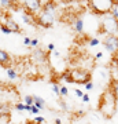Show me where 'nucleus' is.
<instances>
[{
    "label": "nucleus",
    "instance_id": "f257e3e1",
    "mask_svg": "<svg viewBox=\"0 0 118 124\" xmlns=\"http://www.w3.org/2000/svg\"><path fill=\"white\" fill-rule=\"evenodd\" d=\"M56 8L58 4L55 1H44V7L41 10V13L36 15L37 25L41 28H52L58 17Z\"/></svg>",
    "mask_w": 118,
    "mask_h": 124
},
{
    "label": "nucleus",
    "instance_id": "f03ea898",
    "mask_svg": "<svg viewBox=\"0 0 118 124\" xmlns=\"http://www.w3.org/2000/svg\"><path fill=\"white\" fill-rule=\"evenodd\" d=\"M97 109L106 119H110L115 115V112H117V97L109 88L100 95Z\"/></svg>",
    "mask_w": 118,
    "mask_h": 124
},
{
    "label": "nucleus",
    "instance_id": "7ed1b4c3",
    "mask_svg": "<svg viewBox=\"0 0 118 124\" xmlns=\"http://www.w3.org/2000/svg\"><path fill=\"white\" fill-rule=\"evenodd\" d=\"M88 7L91 8L93 14L104 17L113 11V8L115 7V1H113V0H92L88 3Z\"/></svg>",
    "mask_w": 118,
    "mask_h": 124
},
{
    "label": "nucleus",
    "instance_id": "20e7f679",
    "mask_svg": "<svg viewBox=\"0 0 118 124\" xmlns=\"http://www.w3.org/2000/svg\"><path fill=\"white\" fill-rule=\"evenodd\" d=\"M99 33L106 36H113L118 33V19L107 14L104 17L100 18V23H99Z\"/></svg>",
    "mask_w": 118,
    "mask_h": 124
},
{
    "label": "nucleus",
    "instance_id": "39448f33",
    "mask_svg": "<svg viewBox=\"0 0 118 124\" xmlns=\"http://www.w3.org/2000/svg\"><path fill=\"white\" fill-rule=\"evenodd\" d=\"M70 70H71V77L74 80V83L85 85L91 81L92 76L85 68H73V69H70Z\"/></svg>",
    "mask_w": 118,
    "mask_h": 124
},
{
    "label": "nucleus",
    "instance_id": "423d86ee",
    "mask_svg": "<svg viewBox=\"0 0 118 124\" xmlns=\"http://www.w3.org/2000/svg\"><path fill=\"white\" fill-rule=\"evenodd\" d=\"M103 46H104V48L107 53H110L111 55H117L118 54V35L104 36Z\"/></svg>",
    "mask_w": 118,
    "mask_h": 124
},
{
    "label": "nucleus",
    "instance_id": "0eeeda50",
    "mask_svg": "<svg viewBox=\"0 0 118 124\" xmlns=\"http://www.w3.org/2000/svg\"><path fill=\"white\" fill-rule=\"evenodd\" d=\"M22 7L25 10H28L29 13L37 15V14L41 13V10L44 7V3L40 1V0H28V1H23L22 3Z\"/></svg>",
    "mask_w": 118,
    "mask_h": 124
},
{
    "label": "nucleus",
    "instance_id": "6e6552de",
    "mask_svg": "<svg viewBox=\"0 0 118 124\" xmlns=\"http://www.w3.org/2000/svg\"><path fill=\"white\" fill-rule=\"evenodd\" d=\"M22 21L25 23H28V25H35V23H37V21H36V15L35 14L29 13L28 10H22Z\"/></svg>",
    "mask_w": 118,
    "mask_h": 124
},
{
    "label": "nucleus",
    "instance_id": "1a4fd4ad",
    "mask_svg": "<svg viewBox=\"0 0 118 124\" xmlns=\"http://www.w3.org/2000/svg\"><path fill=\"white\" fill-rule=\"evenodd\" d=\"M32 57H33V59H35L36 62H39V63H41V62H45L47 61V53L45 51H43L41 48H36L33 53H32Z\"/></svg>",
    "mask_w": 118,
    "mask_h": 124
},
{
    "label": "nucleus",
    "instance_id": "9d476101",
    "mask_svg": "<svg viewBox=\"0 0 118 124\" xmlns=\"http://www.w3.org/2000/svg\"><path fill=\"white\" fill-rule=\"evenodd\" d=\"M10 62H11L10 54L7 51H4V50H1L0 51V63H1V66L4 69H7V68H10Z\"/></svg>",
    "mask_w": 118,
    "mask_h": 124
},
{
    "label": "nucleus",
    "instance_id": "9b49d317",
    "mask_svg": "<svg viewBox=\"0 0 118 124\" xmlns=\"http://www.w3.org/2000/svg\"><path fill=\"white\" fill-rule=\"evenodd\" d=\"M3 23H6V25L11 29V32H13V33H14V32H17V33H21V32H22L21 31V26H19V25H18L14 19H11L10 17L6 18V22H3Z\"/></svg>",
    "mask_w": 118,
    "mask_h": 124
},
{
    "label": "nucleus",
    "instance_id": "f8f14e48",
    "mask_svg": "<svg viewBox=\"0 0 118 124\" xmlns=\"http://www.w3.org/2000/svg\"><path fill=\"white\" fill-rule=\"evenodd\" d=\"M71 23H73V29H74L77 33H84V19L83 18L77 17Z\"/></svg>",
    "mask_w": 118,
    "mask_h": 124
},
{
    "label": "nucleus",
    "instance_id": "ddd939ff",
    "mask_svg": "<svg viewBox=\"0 0 118 124\" xmlns=\"http://www.w3.org/2000/svg\"><path fill=\"white\" fill-rule=\"evenodd\" d=\"M109 90L118 98V79H111L110 85H109Z\"/></svg>",
    "mask_w": 118,
    "mask_h": 124
},
{
    "label": "nucleus",
    "instance_id": "4468645a",
    "mask_svg": "<svg viewBox=\"0 0 118 124\" xmlns=\"http://www.w3.org/2000/svg\"><path fill=\"white\" fill-rule=\"evenodd\" d=\"M61 80H65L66 83H74V80H73V77H71V70L70 69H67V70H65L63 73L61 75Z\"/></svg>",
    "mask_w": 118,
    "mask_h": 124
},
{
    "label": "nucleus",
    "instance_id": "2eb2a0df",
    "mask_svg": "<svg viewBox=\"0 0 118 124\" xmlns=\"http://www.w3.org/2000/svg\"><path fill=\"white\" fill-rule=\"evenodd\" d=\"M6 75H7V77H8L10 80H17L18 79V72L11 66L6 69Z\"/></svg>",
    "mask_w": 118,
    "mask_h": 124
},
{
    "label": "nucleus",
    "instance_id": "dca6fc26",
    "mask_svg": "<svg viewBox=\"0 0 118 124\" xmlns=\"http://www.w3.org/2000/svg\"><path fill=\"white\" fill-rule=\"evenodd\" d=\"M35 106L39 108L40 110H43V109H45V101H44L41 97L35 95Z\"/></svg>",
    "mask_w": 118,
    "mask_h": 124
},
{
    "label": "nucleus",
    "instance_id": "f3484780",
    "mask_svg": "<svg viewBox=\"0 0 118 124\" xmlns=\"http://www.w3.org/2000/svg\"><path fill=\"white\" fill-rule=\"evenodd\" d=\"M10 103H4L1 102L0 103V115H10Z\"/></svg>",
    "mask_w": 118,
    "mask_h": 124
},
{
    "label": "nucleus",
    "instance_id": "a211bd4d",
    "mask_svg": "<svg viewBox=\"0 0 118 124\" xmlns=\"http://www.w3.org/2000/svg\"><path fill=\"white\" fill-rule=\"evenodd\" d=\"M14 6V3L13 1H10V0H1L0 1V7H1V11H4V8L6 10H8L10 7H13Z\"/></svg>",
    "mask_w": 118,
    "mask_h": 124
},
{
    "label": "nucleus",
    "instance_id": "6ab92c4d",
    "mask_svg": "<svg viewBox=\"0 0 118 124\" xmlns=\"http://www.w3.org/2000/svg\"><path fill=\"white\" fill-rule=\"evenodd\" d=\"M23 103L28 106H33L35 105V95H26L23 98Z\"/></svg>",
    "mask_w": 118,
    "mask_h": 124
},
{
    "label": "nucleus",
    "instance_id": "aec40b11",
    "mask_svg": "<svg viewBox=\"0 0 118 124\" xmlns=\"http://www.w3.org/2000/svg\"><path fill=\"white\" fill-rule=\"evenodd\" d=\"M59 106H61V109H62L63 112H69V110H70V106L67 105V102L63 101L62 98H59Z\"/></svg>",
    "mask_w": 118,
    "mask_h": 124
},
{
    "label": "nucleus",
    "instance_id": "412c9836",
    "mask_svg": "<svg viewBox=\"0 0 118 124\" xmlns=\"http://www.w3.org/2000/svg\"><path fill=\"white\" fill-rule=\"evenodd\" d=\"M52 91L55 95H58V97L61 98V85L58 84V83H55V81H52Z\"/></svg>",
    "mask_w": 118,
    "mask_h": 124
},
{
    "label": "nucleus",
    "instance_id": "4be33fe9",
    "mask_svg": "<svg viewBox=\"0 0 118 124\" xmlns=\"http://www.w3.org/2000/svg\"><path fill=\"white\" fill-rule=\"evenodd\" d=\"M0 29H1V33H3V35H11V33H13L11 29H10L6 23H1V25H0Z\"/></svg>",
    "mask_w": 118,
    "mask_h": 124
},
{
    "label": "nucleus",
    "instance_id": "5701e85b",
    "mask_svg": "<svg viewBox=\"0 0 118 124\" xmlns=\"http://www.w3.org/2000/svg\"><path fill=\"white\" fill-rule=\"evenodd\" d=\"M10 115H0V124H8Z\"/></svg>",
    "mask_w": 118,
    "mask_h": 124
},
{
    "label": "nucleus",
    "instance_id": "b1692460",
    "mask_svg": "<svg viewBox=\"0 0 118 124\" xmlns=\"http://www.w3.org/2000/svg\"><path fill=\"white\" fill-rule=\"evenodd\" d=\"M15 109H17L18 112H23V110H26V105L22 103V102H17V103H15Z\"/></svg>",
    "mask_w": 118,
    "mask_h": 124
},
{
    "label": "nucleus",
    "instance_id": "393cba45",
    "mask_svg": "<svg viewBox=\"0 0 118 124\" xmlns=\"http://www.w3.org/2000/svg\"><path fill=\"white\" fill-rule=\"evenodd\" d=\"M69 95V90L65 85H61V98H66Z\"/></svg>",
    "mask_w": 118,
    "mask_h": 124
},
{
    "label": "nucleus",
    "instance_id": "a878e982",
    "mask_svg": "<svg viewBox=\"0 0 118 124\" xmlns=\"http://www.w3.org/2000/svg\"><path fill=\"white\" fill-rule=\"evenodd\" d=\"M110 14H111L115 19H118V3H115V7L113 8V11H111Z\"/></svg>",
    "mask_w": 118,
    "mask_h": 124
},
{
    "label": "nucleus",
    "instance_id": "bb28decb",
    "mask_svg": "<svg viewBox=\"0 0 118 124\" xmlns=\"http://www.w3.org/2000/svg\"><path fill=\"white\" fill-rule=\"evenodd\" d=\"M99 43H100V41H99V39H96V37H93V39L89 40V46H91V47H96Z\"/></svg>",
    "mask_w": 118,
    "mask_h": 124
},
{
    "label": "nucleus",
    "instance_id": "cd10ccee",
    "mask_svg": "<svg viewBox=\"0 0 118 124\" xmlns=\"http://www.w3.org/2000/svg\"><path fill=\"white\" fill-rule=\"evenodd\" d=\"M23 44L26 46V47H30L32 46V39L28 37V36H25V37H23Z\"/></svg>",
    "mask_w": 118,
    "mask_h": 124
},
{
    "label": "nucleus",
    "instance_id": "c85d7f7f",
    "mask_svg": "<svg viewBox=\"0 0 118 124\" xmlns=\"http://www.w3.org/2000/svg\"><path fill=\"white\" fill-rule=\"evenodd\" d=\"M39 44H40V41H39V39H32V46L30 47H33V48H39Z\"/></svg>",
    "mask_w": 118,
    "mask_h": 124
},
{
    "label": "nucleus",
    "instance_id": "c756f323",
    "mask_svg": "<svg viewBox=\"0 0 118 124\" xmlns=\"http://www.w3.org/2000/svg\"><path fill=\"white\" fill-rule=\"evenodd\" d=\"M74 94H76V97H78V98H81V99H83V97H84V94H85V93H83L80 88H76L74 90Z\"/></svg>",
    "mask_w": 118,
    "mask_h": 124
},
{
    "label": "nucleus",
    "instance_id": "7c9ffc66",
    "mask_svg": "<svg viewBox=\"0 0 118 124\" xmlns=\"http://www.w3.org/2000/svg\"><path fill=\"white\" fill-rule=\"evenodd\" d=\"M35 121H36V123H37V124H43L44 121H45V119H44L43 116H36Z\"/></svg>",
    "mask_w": 118,
    "mask_h": 124
},
{
    "label": "nucleus",
    "instance_id": "2f4dec72",
    "mask_svg": "<svg viewBox=\"0 0 118 124\" xmlns=\"http://www.w3.org/2000/svg\"><path fill=\"white\" fill-rule=\"evenodd\" d=\"M30 113H33V115H37V116H39L40 109H39V108H36L35 105H33V106H32V109H30Z\"/></svg>",
    "mask_w": 118,
    "mask_h": 124
},
{
    "label": "nucleus",
    "instance_id": "473e14b6",
    "mask_svg": "<svg viewBox=\"0 0 118 124\" xmlns=\"http://www.w3.org/2000/svg\"><path fill=\"white\" fill-rule=\"evenodd\" d=\"M47 50H48V53H54V51H55V44H54V43H49V44L47 46Z\"/></svg>",
    "mask_w": 118,
    "mask_h": 124
},
{
    "label": "nucleus",
    "instance_id": "72a5a7b5",
    "mask_svg": "<svg viewBox=\"0 0 118 124\" xmlns=\"http://www.w3.org/2000/svg\"><path fill=\"white\" fill-rule=\"evenodd\" d=\"M84 87H85V90H88V91H91V90L93 88V87H95V84H93L92 81H89V83H88V84H85Z\"/></svg>",
    "mask_w": 118,
    "mask_h": 124
},
{
    "label": "nucleus",
    "instance_id": "f704fd0d",
    "mask_svg": "<svg viewBox=\"0 0 118 124\" xmlns=\"http://www.w3.org/2000/svg\"><path fill=\"white\" fill-rule=\"evenodd\" d=\"M102 57H103V53H102V51L96 53V54H95V61H97V59H100Z\"/></svg>",
    "mask_w": 118,
    "mask_h": 124
},
{
    "label": "nucleus",
    "instance_id": "c9c22d12",
    "mask_svg": "<svg viewBox=\"0 0 118 124\" xmlns=\"http://www.w3.org/2000/svg\"><path fill=\"white\" fill-rule=\"evenodd\" d=\"M83 102H84V103H88V102H89V95H88V94H84Z\"/></svg>",
    "mask_w": 118,
    "mask_h": 124
},
{
    "label": "nucleus",
    "instance_id": "e433bc0d",
    "mask_svg": "<svg viewBox=\"0 0 118 124\" xmlns=\"http://www.w3.org/2000/svg\"><path fill=\"white\" fill-rule=\"evenodd\" d=\"M54 57H61V53H59V51H58V50H55V51H54Z\"/></svg>",
    "mask_w": 118,
    "mask_h": 124
},
{
    "label": "nucleus",
    "instance_id": "4c0bfd02",
    "mask_svg": "<svg viewBox=\"0 0 118 124\" xmlns=\"http://www.w3.org/2000/svg\"><path fill=\"white\" fill-rule=\"evenodd\" d=\"M55 124H62V120L61 119H55Z\"/></svg>",
    "mask_w": 118,
    "mask_h": 124
}]
</instances>
